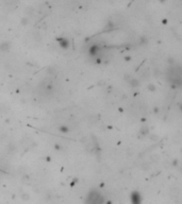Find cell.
<instances>
[{"label":"cell","mask_w":182,"mask_h":204,"mask_svg":"<svg viewBox=\"0 0 182 204\" xmlns=\"http://www.w3.org/2000/svg\"><path fill=\"white\" fill-rule=\"evenodd\" d=\"M131 201H132V204H141V198L138 193H133L131 196Z\"/></svg>","instance_id":"cell-3"},{"label":"cell","mask_w":182,"mask_h":204,"mask_svg":"<svg viewBox=\"0 0 182 204\" xmlns=\"http://www.w3.org/2000/svg\"><path fill=\"white\" fill-rule=\"evenodd\" d=\"M180 76H181V74H180V69L174 67V68L171 69V73H169V79H171V80H173V83L179 84V83H180V81H181Z\"/></svg>","instance_id":"cell-2"},{"label":"cell","mask_w":182,"mask_h":204,"mask_svg":"<svg viewBox=\"0 0 182 204\" xmlns=\"http://www.w3.org/2000/svg\"><path fill=\"white\" fill-rule=\"evenodd\" d=\"M86 204H102L103 203V197L100 193L96 190H92L88 195L85 200Z\"/></svg>","instance_id":"cell-1"}]
</instances>
